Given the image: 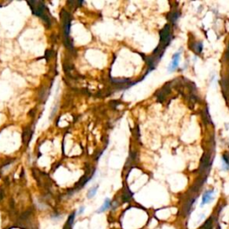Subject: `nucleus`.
Here are the masks:
<instances>
[{
	"instance_id": "obj_1",
	"label": "nucleus",
	"mask_w": 229,
	"mask_h": 229,
	"mask_svg": "<svg viewBox=\"0 0 229 229\" xmlns=\"http://www.w3.org/2000/svg\"><path fill=\"white\" fill-rule=\"evenodd\" d=\"M160 45L166 47L168 42L170 41V37H171V32H170V25L168 24L166 25L161 31H160Z\"/></svg>"
},
{
	"instance_id": "obj_2",
	"label": "nucleus",
	"mask_w": 229,
	"mask_h": 229,
	"mask_svg": "<svg viewBox=\"0 0 229 229\" xmlns=\"http://www.w3.org/2000/svg\"><path fill=\"white\" fill-rule=\"evenodd\" d=\"M214 199V191L213 190H208L206 191L202 195V200L201 203V207H203L204 205L211 202Z\"/></svg>"
},
{
	"instance_id": "obj_3",
	"label": "nucleus",
	"mask_w": 229,
	"mask_h": 229,
	"mask_svg": "<svg viewBox=\"0 0 229 229\" xmlns=\"http://www.w3.org/2000/svg\"><path fill=\"white\" fill-rule=\"evenodd\" d=\"M180 56H181V52H180V51H178V52H176V53L174 54L173 58H172L171 64L169 65V66H168V70L169 72L174 71V70L178 67L179 60H180Z\"/></svg>"
},
{
	"instance_id": "obj_4",
	"label": "nucleus",
	"mask_w": 229,
	"mask_h": 229,
	"mask_svg": "<svg viewBox=\"0 0 229 229\" xmlns=\"http://www.w3.org/2000/svg\"><path fill=\"white\" fill-rule=\"evenodd\" d=\"M75 212H73L69 217H68V219L63 229H73V225H74V222H75Z\"/></svg>"
},
{
	"instance_id": "obj_5",
	"label": "nucleus",
	"mask_w": 229,
	"mask_h": 229,
	"mask_svg": "<svg viewBox=\"0 0 229 229\" xmlns=\"http://www.w3.org/2000/svg\"><path fill=\"white\" fill-rule=\"evenodd\" d=\"M111 201L108 199V198H107L106 200H105V201H104V203H103V205L98 209V213H102V212H104V211H106V210H108L110 207H111Z\"/></svg>"
},
{
	"instance_id": "obj_6",
	"label": "nucleus",
	"mask_w": 229,
	"mask_h": 229,
	"mask_svg": "<svg viewBox=\"0 0 229 229\" xmlns=\"http://www.w3.org/2000/svg\"><path fill=\"white\" fill-rule=\"evenodd\" d=\"M223 161H224V169L229 170V153L227 152L223 155Z\"/></svg>"
},
{
	"instance_id": "obj_7",
	"label": "nucleus",
	"mask_w": 229,
	"mask_h": 229,
	"mask_svg": "<svg viewBox=\"0 0 229 229\" xmlns=\"http://www.w3.org/2000/svg\"><path fill=\"white\" fill-rule=\"evenodd\" d=\"M98 189V185H96V186H94V187L91 188V189L89 190V191H88V193H87V197H88L89 199L93 198V197L96 195V193H97Z\"/></svg>"
},
{
	"instance_id": "obj_8",
	"label": "nucleus",
	"mask_w": 229,
	"mask_h": 229,
	"mask_svg": "<svg viewBox=\"0 0 229 229\" xmlns=\"http://www.w3.org/2000/svg\"><path fill=\"white\" fill-rule=\"evenodd\" d=\"M132 196H133L132 192L127 189L126 191L124 192V194H123V197H122V198H123V201H128L131 199V197H132Z\"/></svg>"
},
{
	"instance_id": "obj_9",
	"label": "nucleus",
	"mask_w": 229,
	"mask_h": 229,
	"mask_svg": "<svg viewBox=\"0 0 229 229\" xmlns=\"http://www.w3.org/2000/svg\"><path fill=\"white\" fill-rule=\"evenodd\" d=\"M193 49H194V51H195V52H197V53H201V50H202V44H201V42H196V43L194 44Z\"/></svg>"
},
{
	"instance_id": "obj_10",
	"label": "nucleus",
	"mask_w": 229,
	"mask_h": 229,
	"mask_svg": "<svg viewBox=\"0 0 229 229\" xmlns=\"http://www.w3.org/2000/svg\"><path fill=\"white\" fill-rule=\"evenodd\" d=\"M179 16H180V15H179L178 12H174V13H171L169 15V19L171 20L172 22H175V21H177Z\"/></svg>"
},
{
	"instance_id": "obj_11",
	"label": "nucleus",
	"mask_w": 229,
	"mask_h": 229,
	"mask_svg": "<svg viewBox=\"0 0 229 229\" xmlns=\"http://www.w3.org/2000/svg\"><path fill=\"white\" fill-rule=\"evenodd\" d=\"M212 226H213V223H212V218L210 217L209 220L206 221V223L203 225V227L201 229H212Z\"/></svg>"
},
{
	"instance_id": "obj_12",
	"label": "nucleus",
	"mask_w": 229,
	"mask_h": 229,
	"mask_svg": "<svg viewBox=\"0 0 229 229\" xmlns=\"http://www.w3.org/2000/svg\"><path fill=\"white\" fill-rule=\"evenodd\" d=\"M84 209H85V208H84L83 206H81V207L79 209V210H78V215H81V214L83 213V211H84Z\"/></svg>"
}]
</instances>
